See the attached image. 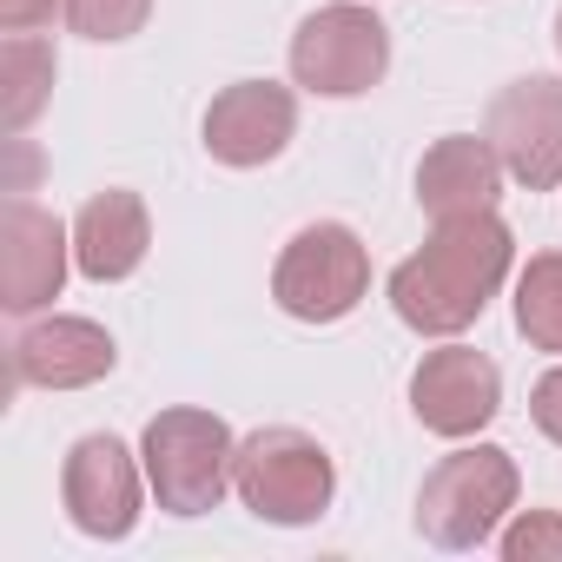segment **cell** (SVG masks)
I'll list each match as a JSON object with an SVG mask.
<instances>
[{
    "label": "cell",
    "mask_w": 562,
    "mask_h": 562,
    "mask_svg": "<svg viewBox=\"0 0 562 562\" xmlns=\"http://www.w3.org/2000/svg\"><path fill=\"white\" fill-rule=\"evenodd\" d=\"M509 265H516V238L496 218V205L463 212V218H437L424 251H411L391 271V312L417 338H457L490 312Z\"/></svg>",
    "instance_id": "obj_1"
},
{
    "label": "cell",
    "mask_w": 562,
    "mask_h": 562,
    "mask_svg": "<svg viewBox=\"0 0 562 562\" xmlns=\"http://www.w3.org/2000/svg\"><path fill=\"white\" fill-rule=\"evenodd\" d=\"M139 463H146V490L159 496L166 516H205L232 496L238 437L225 430V417L179 404V411H159L146 424Z\"/></svg>",
    "instance_id": "obj_2"
},
{
    "label": "cell",
    "mask_w": 562,
    "mask_h": 562,
    "mask_svg": "<svg viewBox=\"0 0 562 562\" xmlns=\"http://www.w3.org/2000/svg\"><path fill=\"white\" fill-rule=\"evenodd\" d=\"M232 490L238 503L258 516V522H278V529H305L331 509L338 496V470H331V450L292 424H271V430H251L238 443V463H232Z\"/></svg>",
    "instance_id": "obj_3"
},
{
    "label": "cell",
    "mask_w": 562,
    "mask_h": 562,
    "mask_svg": "<svg viewBox=\"0 0 562 562\" xmlns=\"http://www.w3.org/2000/svg\"><path fill=\"white\" fill-rule=\"evenodd\" d=\"M516 490L522 476L503 443L450 450L417 490V536L437 549H483L503 529V516L516 509Z\"/></svg>",
    "instance_id": "obj_4"
},
{
    "label": "cell",
    "mask_w": 562,
    "mask_h": 562,
    "mask_svg": "<svg viewBox=\"0 0 562 562\" xmlns=\"http://www.w3.org/2000/svg\"><path fill=\"white\" fill-rule=\"evenodd\" d=\"M364 292H371V245L338 218L292 232L271 265V299L299 325H338L364 305Z\"/></svg>",
    "instance_id": "obj_5"
},
{
    "label": "cell",
    "mask_w": 562,
    "mask_h": 562,
    "mask_svg": "<svg viewBox=\"0 0 562 562\" xmlns=\"http://www.w3.org/2000/svg\"><path fill=\"white\" fill-rule=\"evenodd\" d=\"M391 74V27L358 8V0H338V8H318L299 21L292 34V80L318 100H358L371 87H384Z\"/></svg>",
    "instance_id": "obj_6"
},
{
    "label": "cell",
    "mask_w": 562,
    "mask_h": 562,
    "mask_svg": "<svg viewBox=\"0 0 562 562\" xmlns=\"http://www.w3.org/2000/svg\"><path fill=\"white\" fill-rule=\"evenodd\" d=\"M483 139L496 146V159L516 186L555 192L562 186V80H549V74L509 80L483 113Z\"/></svg>",
    "instance_id": "obj_7"
},
{
    "label": "cell",
    "mask_w": 562,
    "mask_h": 562,
    "mask_svg": "<svg viewBox=\"0 0 562 562\" xmlns=\"http://www.w3.org/2000/svg\"><path fill=\"white\" fill-rule=\"evenodd\" d=\"M139 490H146V463H133V450L113 430H93L67 450L60 463V503L67 522L93 542H120L139 522Z\"/></svg>",
    "instance_id": "obj_8"
},
{
    "label": "cell",
    "mask_w": 562,
    "mask_h": 562,
    "mask_svg": "<svg viewBox=\"0 0 562 562\" xmlns=\"http://www.w3.org/2000/svg\"><path fill=\"white\" fill-rule=\"evenodd\" d=\"M74 265V225H60L34 199H8L0 212V305L14 318H34L60 299Z\"/></svg>",
    "instance_id": "obj_9"
},
{
    "label": "cell",
    "mask_w": 562,
    "mask_h": 562,
    "mask_svg": "<svg viewBox=\"0 0 562 562\" xmlns=\"http://www.w3.org/2000/svg\"><path fill=\"white\" fill-rule=\"evenodd\" d=\"M411 411L430 437H476L503 411V371L470 345L424 351V364L411 371Z\"/></svg>",
    "instance_id": "obj_10"
},
{
    "label": "cell",
    "mask_w": 562,
    "mask_h": 562,
    "mask_svg": "<svg viewBox=\"0 0 562 562\" xmlns=\"http://www.w3.org/2000/svg\"><path fill=\"white\" fill-rule=\"evenodd\" d=\"M299 133V100L278 80H232L212 106H205V153L232 172L271 166Z\"/></svg>",
    "instance_id": "obj_11"
},
{
    "label": "cell",
    "mask_w": 562,
    "mask_h": 562,
    "mask_svg": "<svg viewBox=\"0 0 562 562\" xmlns=\"http://www.w3.org/2000/svg\"><path fill=\"white\" fill-rule=\"evenodd\" d=\"M8 364H14V384H34V391H87V384H100L120 364V351H113L106 325L60 318L54 312V318H34V325L14 331Z\"/></svg>",
    "instance_id": "obj_12"
},
{
    "label": "cell",
    "mask_w": 562,
    "mask_h": 562,
    "mask_svg": "<svg viewBox=\"0 0 562 562\" xmlns=\"http://www.w3.org/2000/svg\"><path fill=\"white\" fill-rule=\"evenodd\" d=\"M146 245H153V218H146V199L126 186H106L74 212V265L93 285L133 278L146 265Z\"/></svg>",
    "instance_id": "obj_13"
},
{
    "label": "cell",
    "mask_w": 562,
    "mask_h": 562,
    "mask_svg": "<svg viewBox=\"0 0 562 562\" xmlns=\"http://www.w3.org/2000/svg\"><path fill=\"white\" fill-rule=\"evenodd\" d=\"M503 192V159L490 139L476 133H443L424 159H417V205L430 218H463V212H490Z\"/></svg>",
    "instance_id": "obj_14"
},
{
    "label": "cell",
    "mask_w": 562,
    "mask_h": 562,
    "mask_svg": "<svg viewBox=\"0 0 562 562\" xmlns=\"http://www.w3.org/2000/svg\"><path fill=\"white\" fill-rule=\"evenodd\" d=\"M54 74H60V60H54V47L41 34H8L0 41V126H8V139L41 120V106L54 93Z\"/></svg>",
    "instance_id": "obj_15"
},
{
    "label": "cell",
    "mask_w": 562,
    "mask_h": 562,
    "mask_svg": "<svg viewBox=\"0 0 562 562\" xmlns=\"http://www.w3.org/2000/svg\"><path fill=\"white\" fill-rule=\"evenodd\" d=\"M516 331L562 358V251H536L516 278Z\"/></svg>",
    "instance_id": "obj_16"
},
{
    "label": "cell",
    "mask_w": 562,
    "mask_h": 562,
    "mask_svg": "<svg viewBox=\"0 0 562 562\" xmlns=\"http://www.w3.org/2000/svg\"><path fill=\"white\" fill-rule=\"evenodd\" d=\"M67 27L80 34V41H100V47H113V41H133L146 21H153V0H67Z\"/></svg>",
    "instance_id": "obj_17"
},
{
    "label": "cell",
    "mask_w": 562,
    "mask_h": 562,
    "mask_svg": "<svg viewBox=\"0 0 562 562\" xmlns=\"http://www.w3.org/2000/svg\"><path fill=\"white\" fill-rule=\"evenodd\" d=\"M503 562H562V516L555 509H522L503 529Z\"/></svg>",
    "instance_id": "obj_18"
},
{
    "label": "cell",
    "mask_w": 562,
    "mask_h": 562,
    "mask_svg": "<svg viewBox=\"0 0 562 562\" xmlns=\"http://www.w3.org/2000/svg\"><path fill=\"white\" fill-rule=\"evenodd\" d=\"M529 417H536V430H542L549 443H562V364L536 378V391H529Z\"/></svg>",
    "instance_id": "obj_19"
},
{
    "label": "cell",
    "mask_w": 562,
    "mask_h": 562,
    "mask_svg": "<svg viewBox=\"0 0 562 562\" xmlns=\"http://www.w3.org/2000/svg\"><path fill=\"white\" fill-rule=\"evenodd\" d=\"M54 8H67V0H0V27H8V34H34L41 21H54Z\"/></svg>",
    "instance_id": "obj_20"
},
{
    "label": "cell",
    "mask_w": 562,
    "mask_h": 562,
    "mask_svg": "<svg viewBox=\"0 0 562 562\" xmlns=\"http://www.w3.org/2000/svg\"><path fill=\"white\" fill-rule=\"evenodd\" d=\"M555 54H562V8H555Z\"/></svg>",
    "instance_id": "obj_21"
}]
</instances>
